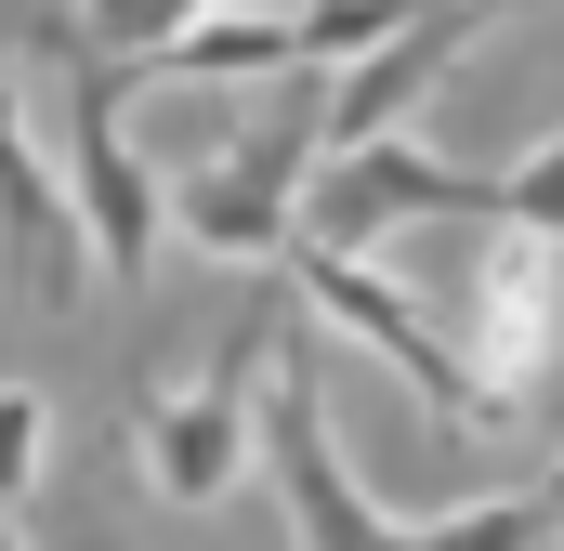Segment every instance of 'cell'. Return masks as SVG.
<instances>
[{
  "instance_id": "obj_1",
  "label": "cell",
  "mask_w": 564,
  "mask_h": 551,
  "mask_svg": "<svg viewBox=\"0 0 564 551\" xmlns=\"http://www.w3.org/2000/svg\"><path fill=\"white\" fill-rule=\"evenodd\" d=\"M446 355H459L486 433L564 408V237L486 224V263L459 276V342H446Z\"/></svg>"
},
{
  "instance_id": "obj_2",
  "label": "cell",
  "mask_w": 564,
  "mask_h": 551,
  "mask_svg": "<svg viewBox=\"0 0 564 551\" xmlns=\"http://www.w3.org/2000/svg\"><path fill=\"white\" fill-rule=\"evenodd\" d=\"M53 79H66V224H79V263H106L119 289H144L158 263V171L132 158V66H106L93 40H66L53 53Z\"/></svg>"
},
{
  "instance_id": "obj_3",
  "label": "cell",
  "mask_w": 564,
  "mask_h": 551,
  "mask_svg": "<svg viewBox=\"0 0 564 551\" xmlns=\"http://www.w3.org/2000/svg\"><path fill=\"white\" fill-rule=\"evenodd\" d=\"M250 446H263V473H276L289 499V539L302 551H408V526L341 473V433H328V381H315V355H263V395H250Z\"/></svg>"
},
{
  "instance_id": "obj_4",
  "label": "cell",
  "mask_w": 564,
  "mask_h": 551,
  "mask_svg": "<svg viewBox=\"0 0 564 551\" xmlns=\"http://www.w3.org/2000/svg\"><path fill=\"white\" fill-rule=\"evenodd\" d=\"M263 355H276V302L210 355V381H144L132 446H144V486H158V499L210 512V499L250 473V395H263Z\"/></svg>"
},
{
  "instance_id": "obj_5",
  "label": "cell",
  "mask_w": 564,
  "mask_h": 551,
  "mask_svg": "<svg viewBox=\"0 0 564 551\" xmlns=\"http://www.w3.org/2000/svg\"><path fill=\"white\" fill-rule=\"evenodd\" d=\"M302 171H315V119H263L250 144H224V158H197V171L158 184V237H184L210 263H289Z\"/></svg>"
},
{
  "instance_id": "obj_6",
  "label": "cell",
  "mask_w": 564,
  "mask_h": 551,
  "mask_svg": "<svg viewBox=\"0 0 564 551\" xmlns=\"http://www.w3.org/2000/svg\"><path fill=\"white\" fill-rule=\"evenodd\" d=\"M289 289H315V315H341L355 342H381V355H394V368L433 395V420H446V433H486L473 381H459V355H446V328H433L394 276H368L355 250H302V237H289Z\"/></svg>"
},
{
  "instance_id": "obj_7",
  "label": "cell",
  "mask_w": 564,
  "mask_h": 551,
  "mask_svg": "<svg viewBox=\"0 0 564 551\" xmlns=\"http://www.w3.org/2000/svg\"><path fill=\"white\" fill-rule=\"evenodd\" d=\"M473 26H486V0H421V13H408L381 53H355V66H341V93H328L315 144H328V158H341V144H381V132H394V119L433 93V79L473 53Z\"/></svg>"
},
{
  "instance_id": "obj_8",
  "label": "cell",
  "mask_w": 564,
  "mask_h": 551,
  "mask_svg": "<svg viewBox=\"0 0 564 551\" xmlns=\"http://www.w3.org/2000/svg\"><path fill=\"white\" fill-rule=\"evenodd\" d=\"M0 263L13 289L40 302V315H66L79 302V224H66V184H53V158L26 144V106H13V79H0Z\"/></svg>"
},
{
  "instance_id": "obj_9",
  "label": "cell",
  "mask_w": 564,
  "mask_h": 551,
  "mask_svg": "<svg viewBox=\"0 0 564 551\" xmlns=\"http://www.w3.org/2000/svg\"><path fill=\"white\" fill-rule=\"evenodd\" d=\"M276 66H302V26L289 13H237V0H210L184 40H158L132 79H276Z\"/></svg>"
},
{
  "instance_id": "obj_10",
  "label": "cell",
  "mask_w": 564,
  "mask_h": 551,
  "mask_svg": "<svg viewBox=\"0 0 564 551\" xmlns=\"http://www.w3.org/2000/svg\"><path fill=\"white\" fill-rule=\"evenodd\" d=\"M539 539H552V512H539L525 486H499V499H473V512L408 526V551H539Z\"/></svg>"
},
{
  "instance_id": "obj_11",
  "label": "cell",
  "mask_w": 564,
  "mask_h": 551,
  "mask_svg": "<svg viewBox=\"0 0 564 551\" xmlns=\"http://www.w3.org/2000/svg\"><path fill=\"white\" fill-rule=\"evenodd\" d=\"M66 13H79V40H93L106 66H144V53H158V40H184L210 0H66Z\"/></svg>"
},
{
  "instance_id": "obj_12",
  "label": "cell",
  "mask_w": 564,
  "mask_h": 551,
  "mask_svg": "<svg viewBox=\"0 0 564 551\" xmlns=\"http://www.w3.org/2000/svg\"><path fill=\"white\" fill-rule=\"evenodd\" d=\"M40 460H53V408H40L26 381H0V512L40 486Z\"/></svg>"
},
{
  "instance_id": "obj_13",
  "label": "cell",
  "mask_w": 564,
  "mask_h": 551,
  "mask_svg": "<svg viewBox=\"0 0 564 551\" xmlns=\"http://www.w3.org/2000/svg\"><path fill=\"white\" fill-rule=\"evenodd\" d=\"M525 499H539V512H552V526H564V460H552V473H539V486H525Z\"/></svg>"
},
{
  "instance_id": "obj_14",
  "label": "cell",
  "mask_w": 564,
  "mask_h": 551,
  "mask_svg": "<svg viewBox=\"0 0 564 551\" xmlns=\"http://www.w3.org/2000/svg\"><path fill=\"white\" fill-rule=\"evenodd\" d=\"M0 551H26V539H13V526H0Z\"/></svg>"
},
{
  "instance_id": "obj_15",
  "label": "cell",
  "mask_w": 564,
  "mask_h": 551,
  "mask_svg": "<svg viewBox=\"0 0 564 551\" xmlns=\"http://www.w3.org/2000/svg\"><path fill=\"white\" fill-rule=\"evenodd\" d=\"M486 13H499V0H486Z\"/></svg>"
}]
</instances>
